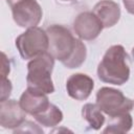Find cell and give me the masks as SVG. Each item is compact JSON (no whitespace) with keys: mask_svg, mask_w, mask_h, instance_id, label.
I'll list each match as a JSON object with an SVG mask.
<instances>
[{"mask_svg":"<svg viewBox=\"0 0 134 134\" xmlns=\"http://www.w3.org/2000/svg\"><path fill=\"white\" fill-rule=\"evenodd\" d=\"M133 118L129 112L121 113L110 117V121L104 129V133L116 134V133H127L132 129Z\"/></svg>","mask_w":134,"mask_h":134,"instance_id":"cell-12","label":"cell"},{"mask_svg":"<svg viewBox=\"0 0 134 134\" xmlns=\"http://www.w3.org/2000/svg\"><path fill=\"white\" fill-rule=\"evenodd\" d=\"M86 57H87V48H86V45L84 44V42H82L81 39H77V42H76V46H75L74 51L72 52V54L70 55V58L67 61H65L64 63H62V64L65 67L69 68V69L79 68L85 62Z\"/></svg>","mask_w":134,"mask_h":134,"instance_id":"cell-15","label":"cell"},{"mask_svg":"<svg viewBox=\"0 0 134 134\" xmlns=\"http://www.w3.org/2000/svg\"><path fill=\"white\" fill-rule=\"evenodd\" d=\"M62 1H74V0H62Z\"/></svg>","mask_w":134,"mask_h":134,"instance_id":"cell-21","label":"cell"},{"mask_svg":"<svg viewBox=\"0 0 134 134\" xmlns=\"http://www.w3.org/2000/svg\"><path fill=\"white\" fill-rule=\"evenodd\" d=\"M10 68H9V62L5 55L4 52H2V68H1V75L2 77H6V75L9 73Z\"/></svg>","mask_w":134,"mask_h":134,"instance_id":"cell-17","label":"cell"},{"mask_svg":"<svg viewBox=\"0 0 134 134\" xmlns=\"http://www.w3.org/2000/svg\"><path fill=\"white\" fill-rule=\"evenodd\" d=\"M46 32L49 40L47 52H49L54 60L64 63L74 51L77 39L72 36L68 28L59 24L48 26Z\"/></svg>","mask_w":134,"mask_h":134,"instance_id":"cell-3","label":"cell"},{"mask_svg":"<svg viewBox=\"0 0 134 134\" xmlns=\"http://www.w3.org/2000/svg\"><path fill=\"white\" fill-rule=\"evenodd\" d=\"M104 26L92 12L79 14L73 21V30L81 40L92 41L102 32Z\"/></svg>","mask_w":134,"mask_h":134,"instance_id":"cell-7","label":"cell"},{"mask_svg":"<svg viewBox=\"0 0 134 134\" xmlns=\"http://www.w3.org/2000/svg\"><path fill=\"white\" fill-rule=\"evenodd\" d=\"M34 117L41 126L51 128L57 127L63 120V112L59 107L53 104H50V106L45 111L38 115H35Z\"/></svg>","mask_w":134,"mask_h":134,"instance_id":"cell-14","label":"cell"},{"mask_svg":"<svg viewBox=\"0 0 134 134\" xmlns=\"http://www.w3.org/2000/svg\"><path fill=\"white\" fill-rule=\"evenodd\" d=\"M131 53H132V58H133V60H134V47L132 48V51H131Z\"/></svg>","mask_w":134,"mask_h":134,"instance_id":"cell-20","label":"cell"},{"mask_svg":"<svg viewBox=\"0 0 134 134\" xmlns=\"http://www.w3.org/2000/svg\"><path fill=\"white\" fill-rule=\"evenodd\" d=\"M96 105L110 117L130 112L134 107L131 98L126 97L120 90L111 87H103L96 92Z\"/></svg>","mask_w":134,"mask_h":134,"instance_id":"cell-5","label":"cell"},{"mask_svg":"<svg viewBox=\"0 0 134 134\" xmlns=\"http://www.w3.org/2000/svg\"><path fill=\"white\" fill-rule=\"evenodd\" d=\"M122 3L128 13L134 15V0H122Z\"/></svg>","mask_w":134,"mask_h":134,"instance_id":"cell-18","label":"cell"},{"mask_svg":"<svg viewBox=\"0 0 134 134\" xmlns=\"http://www.w3.org/2000/svg\"><path fill=\"white\" fill-rule=\"evenodd\" d=\"M92 13L102 22L104 28H109L114 26L120 18L119 5L112 0H100L98 1L92 9Z\"/></svg>","mask_w":134,"mask_h":134,"instance_id":"cell-11","label":"cell"},{"mask_svg":"<svg viewBox=\"0 0 134 134\" xmlns=\"http://www.w3.org/2000/svg\"><path fill=\"white\" fill-rule=\"evenodd\" d=\"M98 79L107 84L121 86L130 77L128 54L122 45H112L105 52L97 66Z\"/></svg>","mask_w":134,"mask_h":134,"instance_id":"cell-1","label":"cell"},{"mask_svg":"<svg viewBox=\"0 0 134 134\" xmlns=\"http://www.w3.org/2000/svg\"><path fill=\"white\" fill-rule=\"evenodd\" d=\"M18 1H20V0H6L7 4H8V5L10 6V7H12V6L14 5V4H16V3H17Z\"/></svg>","mask_w":134,"mask_h":134,"instance_id":"cell-19","label":"cell"},{"mask_svg":"<svg viewBox=\"0 0 134 134\" xmlns=\"http://www.w3.org/2000/svg\"><path fill=\"white\" fill-rule=\"evenodd\" d=\"M26 120V112L16 99L0 102V126L4 129H17Z\"/></svg>","mask_w":134,"mask_h":134,"instance_id":"cell-8","label":"cell"},{"mask_svg":"<svg viewBox=\"0 0 134 134\" xmlns=\"http://www.w3.org/2000/svg\"><path fill=\"white\" fill-rule=\"evenodd\" d=\"M54 67V59L49 52H45L27 64V88L50 94L54 92L51 73Z\"/></svg>","mask_w":134,"mask_h":134,"instance_id":"cell-2","label":"cell"},{"mask_svg":"<svg viewBox=\"0 0 134 134\" xmlns=\"http://www.w3.org/2000/svg\"><path fill=\"white\" fill-rule=\"evenodd\" d=\"M19 102L23 110L32 116L42 113L51 104L49 103V99L46 93L37 91L34 89H29V88H27L21 94Z\"/></svg>","mask_w":134,"mask_h":134,"instance_id":"cell-10","label":"cell"},{"mask_svg":"<svg viewBox=\"0 0 134 134\" xmlns=\"http://www.w3.org/2000/svg\"><path fill=\"white\" fill-rule=\"evenodd\" d=\"M94 88L93 80L85 73L71 74L66 82V90L68 95L75 100L87 99Z\"/></svg>","mask_w":134,"mask_h":134,"instance_id":"cell-9","label":"cell"},{"mask_svg":"<svg viewBox=\"0 0 134 134\" xmlns=\"http://www.w3.org/2000/svg\"><path fill=\"white\" fill-rule=\"evenodd\" d=\"M10 8L14 21L23 28L36 27L43 17L42 8L37 0H20Z\"/></svg>","mask_w":134,"mask_h":134,"instance_id":"cell-6","label":"cell"},{"mask_svg":"<svg viewBox=\"0 0 134 134\" xmlns=\"http://www.w3.org/2000/svg\"><path fill=\"white\" fill-rule=\"evenodd\" d=\"M12 89H13L12 82L7 77H2V80H1V99H0V102L8 99V97L10 95V92H12Z\"/></svg>","mask_w":134,"mask_h":134,"instance_id":"cell-16","label":"cell"},{"mask_svg":"<svg viewBox=\"0 0 134 134\" xmlns=\"http://www.w3.org/2000/svg\"><path fill=\"white\" fill-rule=\"evenodd\" d=\"M82 116L85 120H87L90 128H92L93 130H99L105 122L103 111L96 104H85L82 108Z\"/></svg>","mask_w":134,"mask_h":134,"instance_id":"cell-13","label":"cell"},{"mask_svg":"<svg viewBox=\"0 0 134 134\" xmlns=\"http://www.w3.org/2000/svg\"><path fill=\"white\" fill-rule=\"evenodd\" d=\"M48 35L46 30L36 26L27 28L16 39V47L23 60H32L48 50Z\"/></svg>","mask_w":134,"mask_h":134,"instance_id":"cell-4","label":"cell"}]
</instances>
